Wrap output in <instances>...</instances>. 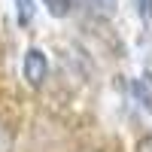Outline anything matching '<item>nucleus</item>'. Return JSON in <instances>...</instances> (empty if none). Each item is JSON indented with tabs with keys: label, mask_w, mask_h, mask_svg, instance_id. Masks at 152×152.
<instances>
[{
	"label": "nucleus",
	"mask_w": 152,
	"mask_h": 152,
	"mask_svg": "<svg viewBox=\"0 0 152 152\" xmlns=\"http://www.w3.org/2000/svg\"><path fill=\"white\" fill-rule=\"evenodd\" d=\"M49 73V58L43 49H28L24 52V79H28L31 85H43Z\"/></svg>",
	"instance_id": "nucleus-1"
},
{
	"label": "nucleus",
	"mask_w": 152,
	"mask_h": 152,
	"mask_svg": "<svg viewBox=\"0 0 152 152\" xmlns=\"http://www.w3.org/2000/svg\"><path fill=\"white\" fill-rule=\"evenodd\" d=\"M76 3L91 15H113L116 12V0H76Z\"/></svg>",
	"instance_id": "nucleus-2"
},
{
	"label": "nucleus",
	"mask_w": 152,
	"mask_h": 152,
	"mask_svg": "<svg viewBox=\"0 0 152 152\" xmlns=\"http://www.w3.org/2000/svg\"><path fill=\"white\" fill-rule=\"evenodd\" d=\"M149 9H152V0H137V12L143 21H149Z\"/></svg>",
	"instance_id": "nucleus-5"
},
{
	"label": "nucleus",
	"mask_w": 152,
	"mask_h": 152,
	"mask_svg": "<svg viewBox=\"0 0 152 152\" xmlns=\"http://www.w3.org/2000/svg\"><path fill=\"white\" fill-rule=\"evenodd\" d=\"M43 6L49 9V15L61 18V15H67V9H70V0H43Z\"/></svg>",
	"instance_id": "nucleus-4"
},
{
	"label": "nucleus",
	"mask_w": 152,
	"mask_h": 152,
	"mask_svg": "<svg viewBox=\"0 0 152 152\" xmlns=\"http://www.w3.org/2000/svg\"><path fill=\"white\" fill-rule=\"evenodd\" d=\"M15 18H18V24H31V18H34V0H15Z\"/></svg>",
	"instance_id": "nucleus-3"
}]
</instances>
